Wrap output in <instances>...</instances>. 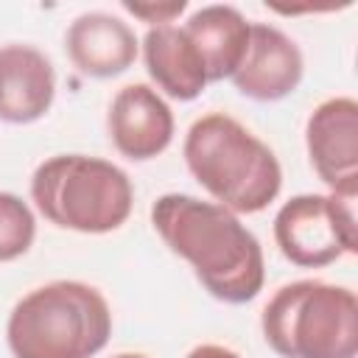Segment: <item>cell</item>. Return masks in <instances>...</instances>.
<instances>
[{"instance_id": "obj_1", "label": "cell", "mask_w": 358, "mask_h": 358, "mask_svg": "<svg viewBox=\"0 0 358 358\" xmlns=\"http://www.w3.org/2000/svg\"><path fill=\"white\" fill-rule=\"evenodd\" d=\"M151 227L173 255L190 263L213 299L243 305L263 291L260 241L227 207L190 193H165L151 204Z\"/></svg>"}, {"instance_id": "obj_2", "label": "cell", "mask_w": 358, "mask_h": 358, "mask_svg": "<svg viewBox=\"0 0 358 358\" xmlns=\"http://www.w3.org/2000/svg\"><path fill=\"white\" fill-rule=\"evenodd\" d=\"M185 165L229 213H260L282 187L277 154L241 120L224 112L201 115L185 134Z\"/></svg>"}, {"instance_id": "obj_3", "label": "cell", "mask_w": 358, "mask_h": 358, "mask_svg": "<svg viewBox=\"0 0 358 358\" xmlns=\"http://www.w3.org/2000/svg\"><path fill=\"white\" fill-rule=\"evenodd\" d=\"M109 336V302L81 280H53L28 291L6 322L14 358H92Z\"/></svg>"}, {"instance_id": "obj_4", "label": "cell", "mask_w": 358, "mask_h": 358, "mask_svg": "<svg viewBox=\"0 0 358 358\" xmlns=\"http://www.w3.org/2000/svg\"><path fill=\"white\" fill-rule=\"evenodd\" d=\"M31 199L45 221L59 229L106 235L129 221L134 187L129 173L109 159L56 154L36 165Z\"/></svg>"}, {"instance_id": "obj_5", "label": "cell", "mask_w": 358, "mask_h": 358, "mask_svg": "<svg viewBox=\"0 0 358 358\" xmlns=\"http://www.w3.org/2000/svg\"><path fill=\"white\" fill-rule=\"evenodd\" d=\"M260 327L280 358H355L358 296L324 280H296L274 291Z\"/></svg>"}, {"instance_id": "obj_6", "label": "cell", "mask_w": 358, "mask_h": 358, "mask_svg": "<svg viewBox=\"0 0 358 358\" xmlns=\"http://www.w3.org/2000/svg\"><path fill=\"white\" fill-rule=\"evenodd\" d=\"M274 241L299 268H322L358 249L355 199L336 193L291 196L274 215Z\"/></svg>"}, {"instance_id": "obj_7", "label": "cell", "mask_w": 358, "mask_h": 358, "mask_svg": "<svg viewBox=\"0 0 358 358\" xmlns=\"http://www.w3.org/2000/svg\"><path fill=\"white\" fill-rule=\"evenodd\" d=\"M305 148L316 176L336 196L358 199V103L350 95L322 101L305 123Z\"/></svg>"}, {"instance_id": "obj_8", "label": "cell", "mask_w": 358, "mask_h": 358, "mask_svg": "<svg viewBox=\"0 0 358 358\" xmlns=\"http://www.w3.org/2000/svg\"><path fill=\"white\" fill-rule=\"evenodd\" d=\"M305 59L299 45L277 25L252 22L246 56L241 67L232 73L235 90L252 101L274 103L299 87Z\"/></svg>"}, {"instance_id": "obj_9", "label": "cell", "mask_w": 358, "mask_h": 358, "mask_svg": "<svg viewBox=\"0 0 358 358\" xmlns=\"http://www.w3.org/2000/svg\"><path fill=\"white\" fill-rule=\"evenodd\" d=\"M106 129L112 145L134 162L159 157L173 143V112L148 84H126L109 103Z\"/></svg>"}, {"instance_id": "obj_10", "label": "cell", "mask_w": 358, "mask_h": 358, "mask_svg": "<svg viewBox=\"0 0 358 358\" xmlns=\"http://www.w3.org/2000/svg\"><path fill=\"white\" fill-rule=\"evenodd\" d=\"M64 50L81 76L115 78L134 64L140 45L126 20L106 11H87L67 25Z\"/></svg>"}, {"instance_id": "obj_11", "label": "cell", "mask_w": 358, "mask_h": 358, "mask_svg": "<svg viewBox=\"0 0 358 358\" xmlns=\"http://www.w3.org/2000/svg\"><path fill=\"white\" fill-rule=\"evenodd\" d=\"M56 98L53 62L34 45L0 48V120L25 126L45 117Z\"/></svg>"}, {"instance_id": "obj_12", "label": "cell", "mask_w": 358, "mask_h": 358, "mask_svg": "<svg viewBox=\"0 0 358 358\" xmlns=\"http://www.w3.org/2000/svg\"><path fill=\"white\" fill-rule=\"evenodd\" d=\"M143 59L151 81L173 101H193L207 90L204 62L185 28L151 25L143 36Z\"/></svg>"}, {"instance_id": "obj_13", "label": "cell", "mask_w": 358, "mask_h": 358, "mask_svg": "<svg viewBox=\"0 0 358 358\" xmlns=\"http://www.w3.org/2000/svg\"><path fill=\"white\" fill-rule=\"evenodd\" d=\"M182 28L204 62L207 81L232 78V73L241 67L246 56L252 22L235 6L215 3V6H201L199 11H193Z\"/></svg>"}, {"instance_id": "obj_14", "label": "cell", "mask_w": 358, "mask_h": 358, "mask_svg": "<svg viewBox=\"0 0 358 358\" xmlns=\"http://www.w3.org/2000/svg\"><path fill=\"white\" fill-rule=\"evenodd\" d=\"M36 238V218L31 207L17 196L0 190V263L22 257Z\"/></svg>"}, {"instance_id": "obj_15", "label": "cell", "mask_w": 358, "mask_h": 358, "mask_svg": "<svg viewBox=\"0 0 358 358\" xmlns=\"http://www.w3.org/2000/svg\"><path fill=\"white\" fill-rule=\"evenodd\" d=\"M123 8L129 14H134L137 20H143V22L168 25V22H173V17H179L187 8V3L185 0H173V3H123Z\"/></svg>"}, {"instance_id": "obj_16", "label": "cell", "mask_w": 358, "mask_h": 358, "mask_svg": "<svg viewBox=\"0 0 358 358\" xmlns=\"http://www.w3.org/2000/svg\"><path fill=\"white\" fill-rule=\"evenodd\" d=\"M185 358H241V355L235 350L224 347V344H199Z\"/></svg>"}, {"instance_id": "obj_17", "label": "cell", "mask_w": 358, "mask_h": 358, "mask_svg": "<svg viewBox=\"0 0 358 358\" xmlns=\"http://www.w3.org/2000/svg\"><path fill=\"white\" fill-rule=\"evenodd\" d=\"M115 358H148V355H143V352H120Z\"/></svg>"}]
</instances>
